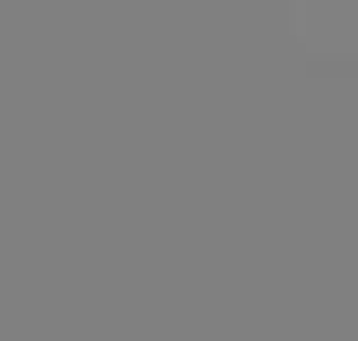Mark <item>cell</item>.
Returning <instances> with one entry per match:
<instances>
[{"label":"cell","mask_w":358,"mask_h":341,"mask_svg":"<svg viewBox=\"0 0 358 341\" xmlns=\"http://www.w3.org/2000/svg\"><path fill=\"white\" fill-rule=\"evenodd\" d=\"M289 27L315 62L358 70V0H289Z\"/></svg>","instance_id":"obj_1"}]
</instances>
